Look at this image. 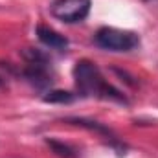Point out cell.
Wrapping results in <instances>:
<instances>
[{
	"mask_svg": "<svg viewBox=\"0 0 158 158\" xmlns=\"http://www.w3.org/2000/svg\"><path fill=\"white\" fill-rule=\"evenodd\" d=\"M22 59L28 63V64H48L50 66V57L42 52V50H37V48H24L20 52Z\"/></svg>",
	"mask_w": 158,
	"mask_h": 158,
	"instance_id": "52a82bcc",
	"label": "cell"
},
{
	"mask_svg": "<svg viewBox=\"0 0 158 158\" xmlns=\"http://www.w3.org/2000/svg\"><path fill=\"white\" fill-rule=\"evenodd\" d=\"M46 145L52 147V151H53L55 155H59V156H63V158H77L76 149L70 147V145L64 143V142H59V140H53V138H46Z\"/></svg>",
	"mask_w": 158,
	"mask_h": 158,
	"instance_id": "ba28073f",
	"label": "cell"
},
{
	"mask_svg": "<svg viewBox=\"0 0 158 158\" xmlns=\"http://www.w3.org/2000/svg\"><path fill=\"white\" fill-rule=\"evenodd\" d=\"M94 42L101 50H109V52H132L140 46V37L134 31H125V30L105 26L96 31Z\"/></svg>",
	"mask_w": 158,
	"mask_h": 158,
	"instance_id": "7a4b0ae2",
	"label": "cell"
},
{
	"mask_svg": "<svg viewBox=\"0 0 158 158\" xmlns=\"http://www.w3.org/2000/svg\"><path fill=\"white\" fill-rule=\"evenodd\" d=\"M74 79H76L79 96L83 98H99V99H110V101L129 105V99L123 96V92L112 86L109 81H105L99 68L88 59H81L76 63Z\"/></svg>",
	"mask_w": 158,
	"mask_h": 158,
	"instance_id": "6da1fadb",
	"label": "cell"
},
{
	"mask_svg": "<svg viewBox=\"0 0 158 158\" xmlns=\"http://www.w3.org/2000/svg\"><path fill=\"white\" fill-rule=\"evenodd\" d=\"M76 99V94L68 92V90H50L46 92V96L42 98L44 103H59V105H64V103H72Z\"/></svg>",
	"mask_w": 158,
	"mask_h": 158,
	"instance_id": "9c48e42d",
	"label": "cell"
},
{
	"mask_svg": "<svg viewBox=\"0 0 158 158\" xmlns=\"http://www.w3.org/2000/svg\"><path fill=\"white\" fill-rule=\"evenodd\" d=\"M112 72L114 74H118L119 77H121V81L123 83H127L129 86H136L138 85V81H136V77H132L129 72H125V70H119V68H112Z\"/></svg>",
	"mask_w": 158,
	"mask_h": 158,
	"instance_id": "30bf717a",
	"label": "cell"
},
{
	"mask_svg": "<svg viewBox=\"0 0 158 158\" xmlns=\"http://www.w3.org/2000/svg\"><path fill=\"white\" fill-rule=\"evenodd\" d=\"M2 85H4V81H2V79H0V86H2Z\"/></svg>",
	"mask_w": 158,
	"mask_h": 158,
	"instance_id": "8fae6325",
	"label": "cell"
},
{
	"mask_svg": "<svg viewBox=\"0 0 158 158\" xmlns=\"http://www.w3.org/2000/svg\"><path fill=\"white\" fill-rule=\"evenodd\" d=\"M90 7H92V0H53L50 11L61 22L76 24L88 17Z\"/></svg>",
	"mask_w": 158,
	"mask_h": 158,
	"instance_id": "3957f363",
	"label": "cell"
},
{
	"mask_svg": "<svg viewBox=\"0 0 158 158\" xmlns=\"http://www.w3.org/2000/svg\"><path fill=\"white\" fill-rule=\"evenodd\" d=\"M63 121H64V123H70V125L83 127V129H88V131H96V132H99V134L107 136V138H109V142H110V143H112V145L119 151V155H125V145H121V143H119L118 138H116V134H114V131H112V129H109L107 125H103V123H99V121H96V119L77 118V116L64 118Z\"/></svg>",
	"mask_w": 158,
	"mask_h": 158,
	"instance_id": "277c9868",
	"label": "cell"
},
{
	"mask_svg": "<svg viewBox=\"0 0 158 158\" xmlns=\"http://www.w3.org/2000/svg\"><path fill=\"white\" fill-rule=\"evenodd\" d=\"M37 39L44 46L53 48V50H66L68 48V39L64 35H61L59 31H55V30H52L50 26H44V24L37 26Z\"/></svg>",
	"mask_w": 158,
	"mask_h": 158,
	"instance_id": "8992f818",
	"label": "cell"
},
{
	"mask_svg": "<svg viewBox=\"0 0 158 158\" xmlns=\"http://www.w3.org/2000/svg\"><path fill=\"white\" fill-rule=\"evenodd\" d=\"M22 76L28 79L31 85H35L37 88H46L53 81L48 64H28L26 63V66L22 68Z\"/></svg>",
	"mask_w": 158,
	"mask_h": 158,
	"instance_id": "5b68a950",
	"label": "cell"
}]
</instances>
